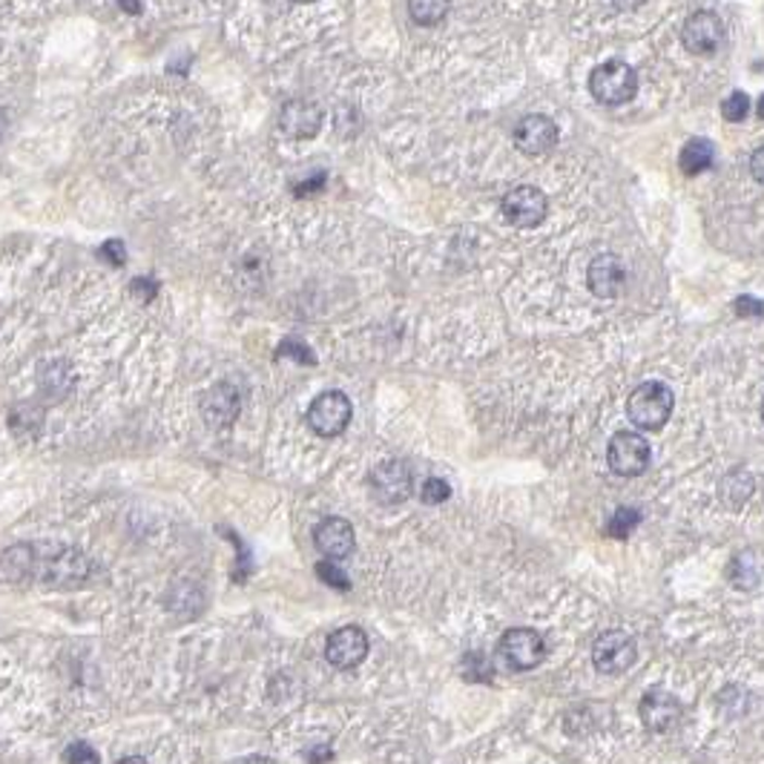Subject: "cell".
I'll return each mask as SVG.
<instances>
[{
  "mask_svg": "<svg viewBox=\"0 0 764 764\" xmlns=\"http://www.w3.org/2000/svg\"><path fill=\"white\" fill-rule=\"evenodd\" d=\"M409 15L419 26H437L449 15V0H409Z\"/></svg>",
  "mask_w": 764,
  "mask_h": 764,
  "instance_id": "19",
  "label": "cell"
},
{
  "mask_svg": "<svg viewBox=\"0 0 764 764\" xmlns=\"http://www.w3.org/2000/svg\"><path fill=\"white\" fill-rule=\"evenodd\" d=\"M245 764H274V762H271V759H262V756H253V759H248V762H245Z\"/></svg>",
  "mask_w": 764,
  "mask_h": 764,
  "instance_id": "34",
  "label": "cell"
},
{
  "mask_svg": "<svg viewBox=\"0 0 764 764\" xmlns=\"http://www.w3.org/2000/svg\"><path fill=\"white\" fill-rule=\"evenodd\" d=\"M589 89L596 101L606 107H621L633 101L638 92V75L636 70L624 61H606V64L596 66L589 75Z\"/></svg>",
  "mask_w": 764,
  "mask_h": 764,
  "instance_id": "3",
  "label": "cell"
},
{
  "mask_svg": "<svg viewBox=\"0 0 764 764\" xmlns=\"http://www.w3.org/2000/svg\"><path fill=\"white\" fill-rule=\"evenodd\" d=\"M736 314L741 316V320H756V316L764 314V302H759L756 297H741L736 299Z\"/></svg>",
  "mask_w": 764,
  "mask_h": 764,
  "instance_id": "28",
  "label": "cell"
},
{
  "mask_svg": "<svg viewBox=\"0 0 764 764\" xmlns=\"http://www.w3.org/2000/svg\"><path fill=\"white\" fill-rule=\"evenodd\" d=\"M129 293H133L138 302L150 305V302L159 297V279H155V276H136V279L129 281Z\"/></svg>",
  "mask_w": 764,
  "mask_h": 764,
  "instance_id": "24",
  "label": "cell"
},
{
  "mask_svg": "<svg viewBox=\"0 0 764 764\" xmlns=\"http://www.w3.org/2000/svg\"><path fill=\"white\" fill-rule=\"evenodd\" d=\"M549 213V201L543 196V190L531 185L512 187L503 196V216L512 222L515 227H538L543 225V218Z\"/></svg>",
  "mask_w": 764,
  "mask_h": 764,
  "instance_id": "9",
  "label": "cell"
},
{
  "mask_svg": "<svg viewBox=\"0 0 764 764\" xmlns=\"http://www.w3.org/2000/svg\"><path fill=\"white\" fill-rule=\"evenodd\" d=\"M759 115H762V118H764V96L759 98Z\"/></svg>",
  "mask_w": 764,
  "mask_h": 764,
  "instance_id": "35",
  "label": "cell"
},
{
  "mask_svg": "<svg viewBox=\"0 0 764 764\" xmlns=\"http://www.w3.org/2000/svg\"><path fill=\"white\" fill-rule=\"evenodd\" d=\"M638 523H641V515H638L636 509H618V512L612 515L606 531H610L612 538H627V535H633V529H636Z\"/></svg>",
  "mask_w": 764,
  "mask_h": 764,
  "instance_id": "21",
  "label": "cell"
},
{
  "mask_svg": "<svg viewBox=\"0 0 764 764\" xmlns=\"http://www.w3.org/2000/svg\"><path fill=\"white\" fill-rule=\"evenodd\" d=\"M371 483V494L377 503L383 506H397V503H405L411 498V489H414V475L411 468L402 463V460H386L374 466V472L368 475Z\"/></svg>",
  "mask_w": 764,
  "mask_h": 764,
  "instance_id": "7",
  "label": "cell"
},
{
  "mask_svg": "<svg viewBox=\"0 0 764 764\" xmlns=\"http://www.w3.org/2000/svg\"><path fill=\"white\" fill-rule=\"evenodd\" d=\"M314 540L316 549L328 561H339V558H348L354 552L356 547V535L354 526L346 521V517H325L314 529Z\"/></svg>",
  "mask_w": 764,
  "mask_h": 764,
  "instance_id": "16",
  "label": "cell"
},
{
  "mask_svg": "<svg viewBox=\"0 0 764 764\" xmlns=\"http://www.w3.org/2000/svg\"><path fill=\"white\" fill-rule=\"evenodd\" d=\"M3 572L12 580L35 578L58 589L80 587L89 578V561L75 547H43L21 543L3 552Z\"/></svg>",
  "mask_w": 764,
  "mask_h": 764,
  "instance_id": "1",
  "label": "cell"
},
{
  "mask_svg": "<svg viewBox=\"0 0 764 764\" xmlns=\"http://www.w3.org/2000/svg\"><path fill=\"white\" fill-rule=\"evenodd\" d=\"M293 3H314V0H293Z\"/></svg>",
  "mask_w": 764,
  "mask_h": 764,
  "instance_id": "36",
  "label": "cell"
},
{
  "mask_svg": "<svg viewBox=\"0 0 764 764\" xmlns=\"http://www.w3.org/2000/svg\"><path fill=\"white\" fill-rule=\"evenodd\" d=\"M241 411V394L239 388L230 383H216L208 394L201 397V417L210 428H227L234 426Z\"/></svg>",
  "mask_w": 764,
  "mask_h": 764,
  "instance_id": "13",
  "label": "cell"
},
{
  "mask_svg": "<svg viewBox=\"0 0 764 764\" xmlns=\"http://www.w3.org/2000/svg\"><path fill=\"white\" fill-rule=\"evenodd\" d=\"M118 3L124 12H129V15H138V12H141V3H138V0H118Z\"/></svg>",
  "mask_w": 764,
  "mask_h": 764,
  "instance_id": "31",
  "label": "cell"
},
{
  "mask_svg": "<svg viewBox=\"0 0 764 764\" xmlns=\"http://www.w3.org/2000/svg\"><path fill=\"white\" fill-rule=\"evenodd\" d=\"M762 419H764V402H762Z\"/></svg>",
  "mask_w": 764,
  "mask_h": 764,
  "instance_id": "37",
  "label": "cell"
},
{
  "mask_svg": "<svg viewBox=\"0 0 764 764\" xmlns=\"http://www.w3.org/2000/svg\"><path fill=\"white\" fill-rule=\"evenodd\" d=\"M325 187V173H320V176L308 178L305 185H297L293 187V196H299V199H305V196L316 193V190H322Z\"/></svg>",
  "mask_w": 764,
  "mask_h": 764,
  "instance_id": "29",
  "label": "cell"
},
{
  "mask_svg": "<svg viewBox=\"0 0 764 764\" xmlns=\"http://www.w3.org/2000/svg\"><path fill=\"white\" fill-rule=\"evenodd\" d=\"M587 281L598 299H615L627 285V267L615 253H601L589 262Z\"/></svg>",
  "mask_w": 764,
  "mask_h": 764,
  "instance_id": "15",
  "label": "cell"
},
{
  "mask_svg": "<svg viewBox=\"0 0 764 764\" xmlns=\"http://www.w3.org/2000/svg\"><path fill=\"white\" fill-rule=\"evenodd\" d=\"M638 713H641V722L647 724L652 732H667L673 730L678 724V718H681V704H678L669 692L650 690L641 699Z\"/></svg>",
  "mask_w": 764,
  "mask_h": 764,
  "instance_id": "17",
  "label": "cell"
},
{
  "mask_svg": "<svg viewBox=\"0 0 764 764\" xmlns=\"http://www.w3.org/2000/svg\"><path fill=\"white\" fill-rule=\"evenodd\" d=\"M316 575H320L328 587L334 589H351V580H348V575L342 569H339L334 561H322L316 563Z\"/></svg>",
  "mask_w": 764,
  "mask_h": 764,
  "instance_id": "25",
  "label": "cell"
},
{
  "mask_svg": "<svg viewBox=\"0 0 764 764\" xmlns=\"http://www.w3.org/2000/svg\"><path fill=\"white\" fill-rule=\"evenodd\" d=\"M498 659L512 673H526V669H535L540 661L547 659V641L535 629H509L498 643Z\"/></svg>",
  "mask_w": 764,
  "mask_h": 764,
  "instance_id": "4",
  "label": "cell"
},
{
  "mask_svg": "<svg viewBox=\"0 0 764 764\" xmlns=\"http://www.w3.org/2000/svg\"><path fill=\"white\" fill-rule=\"evenodd\" d=\"M681 40L684 47L696 52V55H713L724 43L722 17L716 12H710V9H701V12H696V15L684 21Z\"/></svg>",
  "mask_w": 764,
  "mask_h": 764,
  "instance_id": "10",
  "label": "cell"
},
{
  "mask_svg": "<svg viewBox=\"0 0 764 764\" xmlns=\"http://www.w3.org/2000/svg\"><path fill=\"white\" fill-rule=\"evenodd\" d=\"M512 138L523 155H547L558 145V124L549 115H523L512 129Z\"/></svg>",
  "mask_w": 764,
  "mask_h": 764,
  "instance_id": "11",
  "label": "cell"
},
{
  "mask_svg": "<svg viewBox=\"0 0 764 764\" xmlns=\"http://www.w3.org/2000/svg\"><path fill=\"white\" fill-rule=\"evenodd\" d=\"M351 400L342 391H325L308 409V426L320 437H339L351 423Z\"/></svg>",
  "mask_w": 764,
  "mask_h": 764,
  "instance_id": "6",
  "label": "cell"
},
{
  "mask_svg": "<svg viewBox=\"0 0 764 764\" xmlns=\"http://www.w3.org/2000/svg\"><path fill=\"white\" fill-rule=\"evenodd\" d=\"M322 127V107L308 98H290L279 110V129L285 138H314Z\"/></svg>",
  "mask_w": 764,
  "mask_h": 764,
  "instance_id": "14",
  "label": "cell"
},
{
  "mask_svg": "<svg viewBox=\"0 0 764 764\" xmlns=\"http://www.w3.org/2000/svg\"><path fill=\"white\" fill-rule=\"evenodd\" d=\"M750 173H753L756 181L764 185V147H759L756 153H753V159H750Z\"/></svg>",
  "mask_w": 764,
  "mask_h": 764,
  "instance_id": "30",
  "label": "cell"
},
{
  "mask_svg": "<svg viewBox=\"0 0 764 764\" xmlns=\"http://www.w3.org/2000/svg\"><path fill=\"white\" fill-rule=\"evenodd\" d=\"M638 659V647L636 638L627 636L624 629H610L598 636L596 647H592V664H596L598 673H606V676H621L627 673Z\"/></svg>",
  "mask_w": 764,
  "mask_h": 764,
  "instance_id": "5",
  "label": "cell"
},
{
  "mask_svg": "<svg viewBox=\"0 0 764 764\" xmlns=\"http://www.w3.org/2000/svg\"><path fill=\"white\" fill-rule=\"evenodd\" d=\"M673 405H676L673 388L659 383V379H650V383H641V386L629 394L627 414L643 431H659V428H664L669 414H673Z\"/></svg>",
  "mask_w": 764,
  "mask_h": 764,
  "instance_id": "2",
  "label": "cell"
},
{
  "mask_svg": "<svg viewBox=\"0 0 764 764\" xmlns=\"http://www.w3.org/2000/svg\"><path fill=\"white\" fill-rule=\"evenodd\" d=\"M98 259H101V262H107V265L124 267L127 265V248H124V241L121 239L104 241V245L98 248Z\"/></svg>",
  "mask_w": 764,
  "mask_h": 764,
  "instance_id": "27",
  "label": "cell"
},
{
  "mask_svg": "<svg viewBox=\"0 0 764 764\" xmlns=\"http://www.w3.org/2000/svg\"><path fill=\"white\" fill-rule=\"evenodd\" d=\"M118 764H147V762L141 756H127V759H121Z\"/></svg>",
  "mask_w": 764,
  "mask_h": 764,
  "instance_id": "33",
  "label": "cell"
},
{
  "mask_svg": "<svg viewBox=\"0 0 764 764\" xmlns=\"http://www.w3.org/2000/svg\"><path fill=\"white\" fill-rule=\"evenodd\" d=\"M750 113V98L744 96V92H730V96L722 101V115L724 121H730V124H736V121H744Z\"/></svg>",
  "mask_w": 764,
  "mask_h": 764,
  "instance_id": "22",
  "label": "cell"
},
{
  "mask_svg": "<svg viewBox=\"0 0 764 764\" xmlns=\"http://www.w3.org/2000/svg\"><path fill=\"white\" fill-rule=\"evenodd\" d=\"M7 127H9L7 113H3V107H0V141H3V136H7Z\"/></svg>",
  "mask_w": 764,
  "mask_h": 764,
  "instance_id": "32",
  "label": "cell"
},
{
  "mask_svg": "<svg viewBox=\"0 0 764 764\" xmlns=\"http://www.w3.org/2000/svg\"><path fill=\"white\" fill-rule=\"evenodd\" d=\"M449 483L440 480V477H428V480L423 483V489H419V498H423V503H428V506H437L442 500H449Z\"/></svg>",
  "mask_w": 764,
  "mask_h": 764,
  "instance_id": "23",
  "label": "cell"
},
{
  "mask_svg": "<svg viewBox=\"0 0 764 764\" xmlns=\"http://www.w3.org/2000/svg\"><path fill=\"white\" fill-rule=\"evenodd\" d=\"M276 360H293L297 365H314L316 356L314 351L302 342V339H285L279 348H276Z\"/></svg>",
  "mask_w": 764,
  "mask_h": 764,
  "instance_id": "20",
  "label": "cell"
},
{
  "mask_svg": "<svg viewBox=\"0 0 764 764\" xmlns=\"http://www.w3.org/2000/svg\"><path fill=\"white\" fill-rule=\"evenodd\" d=\"M368 655V636L360 627H342L330 633L325 643V659L337 669H354Z\"/></svg>",
  "mask_w": 764,
  "mask_h": 764,
  "instance_id": "12",
  "label": "cell"
},
{
  "mask_svg": "<svg viewBox=\"0 0 764 764\" xmlns=\"http://www.w3.org/2000/svg\"><path fill=\"white\" fill-rule=\"evenodd\" d=\"M610 468L621 477H638L650 466V442L636 431H618L606 449Z\"/></svg>",
  "mask_w": 764,
  "mask_h": 764,
  "instance_id": "8",
  "label": "cell"
},
{
  "mask_svg": "<svg viewBox=\"0 0 764 764\" xmlns=\"http://www.w3.org/2000/svg\"><path fill=\"white\" fill-rule=\"evenodd\" d=\"M64 762L66 764H101V756H98V750L89 748L87 741H73V744L64 750Z\"/></svg>",
  "mask_w": 764,
  "mask_h": 764,
  "instance_id": "26",
  "label": "cell"
},
{
  "mask_svg": "<svg viewBox=\"0 0 764 764\" xmlns=\"http://www.w3.org/2000/svg\"><path fill=\"white\" fill-rule=\"evenodd\" d=\"M713 161H716V147L707 138H692L684 145L681 155H678V164H681L687 176H699V173L713 167Z\"/></svg>",
  "mask_w": 764,
  "mask_h": 764,
  "instance_id": "18",
  "label": "cell"
}]
</instances>
